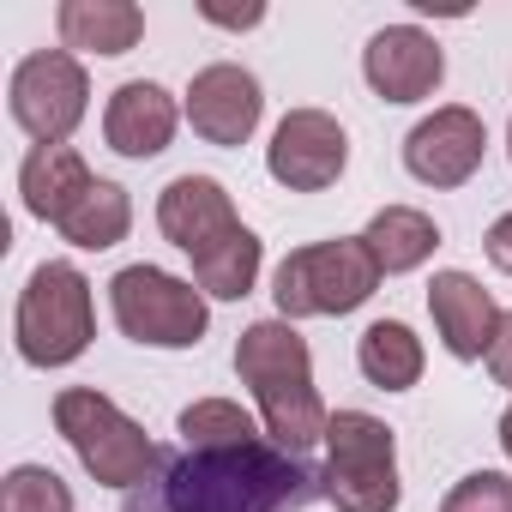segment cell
Returning <instances> with one entry per match:
<instances>
[{
    "label": "cell",
    "instance_id": "cell-1",
    "mask_svg": "<svg viewBox=\"0 0 512 512\" xmlns=\"http://www.w3.org/2000/svg\"><path fill=\"white\" fill-rule=\"evenodd\" d=\"M314 500H326V476L308 458L247 440L235 452H163L157 476L121 512H308Z\"/></svg>",
    "mask_w": 512,
    "mask_h": 512
},
{
    "label": "cell",
    "instance_id": "cell-2",
    "mask_svg": "<svg viewBox=\"0 0 512 512\" xmlns=\"http://www.w3.org/2000/svg\"><path fill=\"white\" fill-rule=\"evenodd\" d=\"M235 374L253 392V404H260V422H266L272 446H284L296 458L326 446L332 410L314 386V350L290 320H253L235 338Z\"/></svg>",
    "mask_w": 512,
    "mask_h": 512
},
{
    "label": "cell",
    "instance_id": "cell-3",
    "mask_svg": "<svg viewBox=\"0 0 512 512\" xmlns=\"http://www.w3.org/2000/svg\"><path fill=\"white\" fill-rule=\"evenodd\" d=\"M55 434L73 446V458L85 464L91 482L121 488V494L145 488V482L157 476V464H163V452L151 446V434H145L109 392H97V386H67V392H55Z\"/></svg>",
    "mask_w": 512,
    "mask_h": 512
},
{
    "label": "cell",
    "instance_id": "cell-4",
    "mask_svg": "<svg viewBox=\"0 0 512 512\" xmlns=\"http://www.w3.org/2000/svg\"><path fill=\"white\" fill-rule=\"evenodd\" d=\"M97 338V302H91V278L67 260H43L13 308V344L31 368H67L91 350Z\"/></svg>",
    "mask_w": 512,
    "mask_h": 512
},
{
    "label": "cell",
    "instance_id": "cell-5",
    "mask_svg": "<svg viewBox=\"0 0 512 512\" xmlns=\"http://www.w3.org/2000/svg\"><path fill=\"white\" fill-rule=\"evenodd\" d=\"M380 266L362 235H338V241H308L296 253H284V266L272 272V296H278V320H338L356 314L374 290H380Z\"/></svg>",
    "mask_w": 512,
    "mask_h": 512
},
{
    "label": "cell",
    "instance_id": "cell-6",
    "mask_svg": "<svg viewBox=\"0 0 512 512\" xmlns=\"http://www.w3.org/2000/svg\"><path fill=\"white\" fill-rule=\"evenodd\" d=\"M109 314L121 338L145 350H193L211 326V302L193 278H175L163 266H121L109 278Z\"/></svg>",
    "mask_w": 512,
    "mask_h": 512
},
{
    "label": "cell",
    "instance_id": "cell-7",
    "mask_svg": "<svg viewBox=\"0 0 512 512\" xmlns=\"http://www.w3.org/2000/svg\"><path fill=\"white\" fill-rule=\"evenodd\" d=\"M326 500L338 512H398V434L368 410H338L326 422Z\"/></svg>",
    "mask_w": 512,
    "mask_h": 512
},
{
    "label": "cell",
    "instance_id": "cell-8",
    "mask_svg": "<svg viewBox=\"0 0 512 512\" xmlns=\"http://www.w3.org/2000/svg\"><path fill=\"white\" fill-rule=\"evenodd\" d=\"M7 109L31 145H67L79 133V121L91 115V79H85L79 55H67V49L25 55L7 85Z\"/></svg>",
    "mask_w": 512,
    "mask_h": 512
},
{
    "label": "cell",
    "instance_id": "cell-9",
    "mask_svg": "<svg viewBox=\"0 0 512 512\" xmlns=\"http://www.w3.org/2000/svg\"><path fill=\"white\" fill-rule=\"evenodd\" d=\"M488 157V127L476 109L464 103H440L434 115H422L410 133H404V169L422 181V187H464Z\"/></svg>",
    "mask_w": 512,
    "mask_h": 512
},
{
    "label": "cell",
    "instance_id": "cell-10",
    "mask_svg": "<svg viewBox=\"0 0 512 512\" xmlns=\"http://www.w3.org/2000/svg\"><path fill=\"white\" fill-rule=\"evenodd\" d=\"M181 115H187V127H193L205 145L235 151V145H247L253 133H260L266 91H260V79H253L247 67H235V61H211V67L193 73Z\"/></svg>",
    "mask_w": 512,
    "mask_h": 512
},
{
    "label": "cell",
    "instance_id": "cell-11",
    "mask_svg": "<svg viewBox=\"0 0 512 512\" xmlns=\"http://www.w3.org/2000/svg\"><path fill=\"white\" fill-rule=\"evenodd\" d=\"M350 163V139L326 109H290L266 145V169L290 193H326Z\"/></svg>",
    "mask_w": 512,
    "mask_h": 512
},
{
    "label": "cell",
    "instance_id": "cell-12",
    "mask_svg": "<svg viewBox=\"0 0 512 512\" xmlns=\"http://www.w3.org/2000/svg\"><path fill=\"white\" fill-rule=\"evenodd\" d=\"M362 79L380 103H422L446 79V55L422 25H386L362 49Z\"/></svg>",
    "mask_w": 512,
    "mask_h": 512
},
{
    "label": "cell",
    "instance_id": "cell-13",
    "mask_svg": "<svg viewBox=\"0 0 512 512\" xmlns=\"http://www.w3.org/2000/svg\"><path fill=\"white\" fill-rule=\"evenodd\" d=\"M157 229H163L169 247H181L187 260H199L205 247H217L223 235L241 229V217H235V199H229L223 181H211V175H175L157 193Z\"/></svg>",
    "mask_w": 512,
    "mask_h": 512
},
{
    "label": "cell",
    "instance_id": "cell-14",
    "mask_svg": "<svg viewBox=\"0 0 512 512\" xmlns=\"http://www.w3.org/2000/svg\"><path fill=\"white\" fill-rule=\"evenodd\" d=\"M428 314H434V332H440L446 356H458V362H488V350L500 338V320H506V308L470 272H434Z\"/></svg>",
    "mask_w": 512,
    "mask_h": 512
},
{
    "label": "cell",
    "instance_id": "cell-15",
    "mask_svg": "<svg viewBox=\"0 0 512 512\" xmlns=\"http://www.w3.org/2000/svg\"><path fill=\"white\" fill-rule=\"evenodd\" d=\"M175 127H181V103H175L157 79H127V85L109 97V109H103V139H109V151H115V157H133V163L163 157L169 139H175Z\"/></svg>",
    "mask_w": 512,
    "mask_h": 512
},
{
    "label": "cell",
    "instance_id": "cell-16",
    "mask_svg": "<svg viewBox=\"0 0 512 512\" xmlns=\"http://www.w3.org/2000/svg\"><path fill=\"white\" fill-rule=\"evenodd\" d=\"M55 31H61V49L67 55H127L139 49L145 37V13L133 0H61L55 7Z\"/></svg>",
    "mask_w": 512,
    "mask_h": 512
},
{
    "label": "cell",
    "instance_id": "cell-17",
    "mask_svg": "<svg viewBox=\"0 0 512 512\" xmlns=\"http://www.w3.org/2000/svg\"><path fill=\"white\" fill-rule=\"evenodd\" d=\"M97 187V175L85 169V157L73 145H31V157L19 163V193H25V211L37 223H67V211Z\"/></svg>",
    "mask_w": 512,
    "mask_h": 512
},
{
    "label": "cell",
    "instance_id": "cell-18",
    "mask_svg": "<svg viewBox=\"0 0 512 512\" xmlns=\"http://www.w3.org/2000/svg\"><path fill=\"white\" fill-rule=\"evenodd\" d=\"M362 241H368L374 266H380L386 278H404V272H416V266H428V260H434L440 229H434V217H428V211H416V205H380V211L368 217Z\"/></svg>",
    "mask_w": 512,
    "mask_h": 512
},
{
    "label": "cell",
    "instance_id": "cell-19",
    "mask_svg": "<svg viewBox=\"0 0 512 512\" xmlns=\"http://www.w3.org/2000/svg\"><path fill=\"white\" fill-rule=\"evenodd\" d=\"M260 266H266V241L241 223L235 235H223L217 247H205L193 260V284L205 290V302H241L260 284Z\"/></svg>",
    "mask_w": 512,
    "mask_h": 512
},
{
    "label": "cell",
    "instance_id": "cell-20",
    "mask_svg": "<svg viewBox=\"0 0 512 512\" xmlns=\"http://www.w3.org/2000/svg\"><path fill=\"white\" fill-rule=\"evenodd\" d=\"M422 338L404 326V320H374L362 338H356V368L368 386L380 392H410L422 380Z\"/></svg>",
    "mask_w": 512,
    "mask_h": 512
},
{
    "label": "cell",
    "instance_id": "cell-21",
    "mask_svg": "<svg viewBox=\"0 0 512 512\" xmlns=\"http://www.w3.org/2000/svg\"><path fill=\"white\" fill-rule=\"evenodd\" d=\"M127 229H133V199H127L121 181H97V187L67 211V223H61V235H67L73 247H85V253H109V247H121Z\"/></svg>",
    "mask_w": 512,
    "mask_h": 512
},
{
    "label": "cell",
    "instance_id": "cell-22",
    "mask_svg": "<svg viewBox=\"0 0 512 512\" xmlns=\"http://www.w3.org/2000/svg\"><path fill=\"white\" fill-rule=\"evenodd\" d=\"M175 434L187 452H235L247 440H266L260 422H253L235 398H193L181 416H175Z\"/></svg>",
    "mask_w": 512,
    "mask_h": 512
},
{
    "label": "cell",
    "instance_id": "cell-23",
    "mask_svg": "<svg viewBox=\"0 0 512 512\" xmlns=\"http://www.w3.org/2000/svg\"><path fill=\"white\" fill-rule=\"evenodd\" d=\"M0 512H73V488L49 464H13L0 476Z\"/></svg>",
    "mask_w": 512,
    "mask_h": 512
},
{
    "label": "cell",
    "instance_id": "cell-24",
    "mask_svg": "<svg viewBox=\"0 0 512 512\" xmlns=\"http://www.w3.org/2000/svg\"><path fill=\"white\" fill-rule=\"evenodd\" d=\"M440 512H512V476L506 470H470L446 488Z\"/></svg>",
    "mask_w": 512,
    "mask_h": 512
},
{
    "label": "cell",
    "instance_id": "cell-25",
    "mask_svg": "<svg viewBox=\"0 0 512 512\" xmlns=\"http://www.w3.org/2000/svg\"><path fill=\"white\" fill-rule=\"evenodd\" d=\"M488 374H494V386H506V392H512V308H506L500 338H494V350H488Z\"/></svg>",
    "mask_w": 512,
    "mask_h": 512
},
{
    "label": "cell",
    "instance_id": "cell-26",
    "mask_svg": "<svg viewBox=\"0 0 512 512\" xmlns=\"http://www.w3.org/2000/svg\"><path fill=\"white\" fill-rule=\"evenodd\" d=\"M482 247H488L494 272H506V278H512V211H506V217H494V229L482 235Z\"/></svg>",
    "mask_w": 512,
    "mask_h": 512
},
{
    "label": "cell",
    "instance_id": "cell-27",
    "mask_svg": "<svg viewBox=\"0 0 512 512\" xmlns=\"http://www.w3.org/2000/svg\"><path fill=\"white\" fill-rule=\"evenodd\" d=\"M211 25H223V31H253V25H266V7H241V13H223V7H199Z\"/></svg>",
    "mask_w": 512,
    "mask_h": 512
},
{
    "label": "cell",
    "instance_id": "cell-28",
    "mask_svg": "<svg viewBox=\"0 0 512 512\" xmlns=\"http://www.w3.org/2000/svg\"><path fill=\"white\" fill-rule=\"evenodd\" d=\"M500 452H506V458H512V404H506V410H500Z\"/></svg>",
    "mask_w": 512,
    "mask_h": 512
},
{
    "label": "cell",
    "instance_id": "cell-29",
    "mask_svg": "<svg viewBox=\"0 0 512 512\" xmlns=\"http://www.w3.org/2000/svg\"><path fill=\"white\" fill-rule=\"evenodd\" d=\"M506 157H512V121H506Z\"/></svg>",
    "mask_w": 512,
    "mask_h": 512
}]
</instances>
